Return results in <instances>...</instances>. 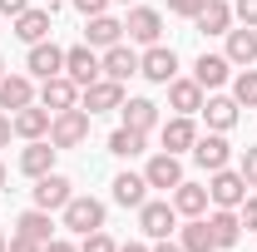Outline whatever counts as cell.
<instances>
[{"mask_svg":"<svg viewBox=\"0 0 257 252\" xmlns=\"http://www.w3.org/2000/svg\"><path fill=\"white\" fill-rule=\"evenodd\" d=\"M89 119H94V114L79 109V104H74V109H60V114L50 119V144H55V149H79V144L89 139Z\"/></svg>","mask_w":257,"mask_h":252,"instance_id":"cell-1","label":"cell"},{"mask_svg":"<svg viewBox=\"0 0 257 252\" xmlns=\"http://www.w3.org/2000/svg\"><path fill=\"white\" fill-rule=\"evenodd\" d=\"M60 213H64V227L79 232V237H89V232L104 227V203H99V198H84V193H74Z\"/></svg>","mask_w":257,"mask_h":252,"instance_id":"cell-2","label":"cell"},{"mask_svg":"<svg viewBox=\"0 0 257 252\" xmlns=\"http://www.w3.org/2000/svg\"><path fill=\"white\" fill-rule=\"evenodd\" d=\"M119 104H124V84H119V79H109V74H99L94 84H84V89H79V109H89V114L119 109Z\"/></svg>","mask_w":257,"mask_h":252,"instance_id":"cell-3","label":"cell"},{"mask_svg":"<svg viewBox=\"0 0 257 252\" xmlns=\"http://www.w3.org/2000/svg\"><path fill=\"white\" fill-rule=\"evenodd\" d=\"M242 198H247V178L232 173V168H218L213 183H208V203L213 208H242Z\"/></svg>","mask_w":257,"mask_h":252,"instance_id":"cell-4","label":"cell"},{"mask_svg":"<svg viewBox=\"0 0 257 252\" xmlns=\"http://www.w3.org/2000/svg\"><path fill=\"white\" fill-rule=\"evenodd\" d=\"M50 20H55V0H50V5H30V10H20V15H15V40H25V45L50 40Z\"/></svg>","mask_w":257,"mask_h":252,"instance_id":"cell-5","label":"cell"},{"mask_svg":"<svg viewBox=\"0 0 257 252\" xmlns=\"http://www.w3.org/2000/svg\"><path fill=\"white\" fill-rule=\"evenodd\" d=\"M139 74L154 84H168V79H178V55L168 45H149V55H139Z\"/></svg>","mask_w":257,"mask_h":252,"instance_id":"cell-6","label":"cell"},{"mask_svg":"<svg viewBox=\"0 0 257 252\" xmlns=\"http://www.w3.org/2000/svg\"><path fill=\"white\" fill-rule=\"evenodd\" d=\"M64 74H69L79 89H84V84H94L99 74H104V69H99L94 45H74V50H64Z\"/></svg>","mask_w":257,"mask_h":252,"instance_id":"cell-7","label":"cell"},{"mask_svg":"<svg viewBox=\"0 0 257 252\" xmlns=\"http://www.w3.org/2000/svg\"><path fill=\"white\" fill-rule=\"evenodd\" d=\"M124 35H128V40H139V45H159L163 15H159V10H149V5H134L128 20H124Z\"/></svg>","mask_w":257,"mask_h":252,"instance_id":"cell-8","label":"cell"},{"mask_svg":"<svg viewBox=\"0 0 257 252\" xmlns=\"http://www.w3.org/2000/svg\"><path fill=\"white\" fill-rule=\"evenodd\" d=\"M40 104H45L50 114H60V109H74V104H79V84H74L69 74H50V79L40 84Z\"/></svg>","mask_w":257,"mask_h":252,"instance_id":"cell-9","label":"cell"},{"mask_svg":"<svg viewBox=\"0 0 257 252\" xmlns=\"http://www.w3.org/2000/svg\"><path fill=\"white\" fill-rule=\"evenodd\" d=\"M74 198V183L64 178V173H45V178H35V208H45V213H55Z\"/></svg>","mask_w":257,"mask_h":252,"instance_id":"cell-10","label":"cell"},{"mask_svg":"<svg viewBox=\"0 0 257 252\" xmlns=\"http://www.w3.org/2000/svg\"><path fill=\"white\" fill-rule=\"evenodd\" d=\"M139 227L149 237H168V232H178V208L173 203H144L139 208Z\"/></svg>","mask_w":257,"mask_h":252,"instance_id":"cell-11","label":"cell"},{"mask_svg":"<svg viewBox=\"0 0 257 252\" xmlns=\"http://www.w3.org/2000/svg\"><path fill=\"white\" fill-rule=\"evenodd\" d=\"M144 178H149V188H178L183 183V163H178V154H154L149 158V168H144Z\"/></svg>","mask_w":257,"mask_h":252,"instance_id":"cell-12","label":"cell"},{"mask_svg":"<svg viewBox=\"0 0 257 252\" xmlns=\"http://www.w3.org/2000/svg\"><path fill=\"white\" fill-rule=\"evenodd\" d=\"M227 158H232V144H227L223 134H208V139H198V144H193V163H198V168H208V173L227 168Z\"/></svg>","mask_w":257,"mask_h":252,"instance_id":"cell-13","label":"cell"},{"mask_svg":"<svg viewBox=\"0 0 257 252\" xmlns=\"http://www.w3.org/2000/svg\"><path fill=\"white\" fill-rule=\"evenodd\" d=\"M50 119H55V114H50L45 104H25V109L10 114V129H15L20 139H45V134H50Z\"/></svg>","mask_w":257,"mask_h":252,"instance_id":"cell-14","label":"cell"},{"mask_svg":"<svg viewBox=\"0 0 257 252\" xmlns=\"http://www.w3.org/2000/svg\"><path fill=\"white\" fill-rule=\"evenodd\" d=\"M55 154H60V149H55L50 139H30V149L20 154V173H25V178H45V173H55Z\"/></svg>","mask_w":257,"mask_h":252,"instance_id":"cell-15","label":"cell"},{"mask_svg":"<svg viewBox=\"0 0 257 252\" xmlns=\"http://www.w3.org/2000/svg\"><path fill=\"white\" fill-rule=\"evenodd\" d=\"M25 69H30L35 79L64 74V50H60V45H50V40H40V45H30V60H25Z\"/></svg>","mask_w":257,"mask_h":252,"instance_id":"cell-16","label":"cell"},{"mask_svg":"<svg viewBox=\"0 0 257 252\" xmlns=\"http://www.w3.org/2000/svg\"><path fill=\"white\" fill-rule=\"evenodd\" d=\"M99 69H104L109 79H119V84H124V79H134V74H139V55H134L124 40H119V45H109V50H104Z\"/></svg>","mask_w":257,"mask_h":252,"instance_id":"cell-17","label":"cell"},{"mask_svg":"<svg viewBox=\"0 0 257 252\" xmlns=\"http://www.w3.org/2000/svg\"><path fill=\"white\" fill-rule=\"evenodd\" d=\"M193 25L203 35H227L232 30V5L227 0H203V10L193 15Z\"/></svg>","mask_w":257,"mask_h":252,"instance_id":"cell-18","label":"cell"},{"mask_svg":"<svg viewBox=\"0 0 257 252\" xmlns=\"http://www.w3.org/2000/svg\"><path fill=\"white\" fill-rule=\"evenodd\" d=\"M227 74H232V60L227 55H198V64H193V79L203 89H223Z\"/></svg>","mask_w":257,"mask_h":252,"instance_id":"cell-19","label":"cell"},{"mask_svg":"<svg viewBox=\"0 0 257 252\" xmlns=\"http://www.w3.org/2000/svg\"><path fill=\"white\" fill-rule=\"evenodd\" d=\"M193 144H198L193 114H173V119L163 124V149H168V154H183V149H188V154H193Z\"/></svg>","mask_w":257,"mask_h":252,"instance_id":"cell-20","label":"cell"},{"mask_svg":"<svg viewBox=\"0 0 257 252\" xmlns=\"http://www.w3.org/2000/svg\"><path fill=\"white\" fill-rule=\"evenodd\" d=\"M198 114L208 119V129H213V134H227V129L237 124V99L213 94V99H203V109H198Z\"/></svg>","mask_w":257,"mask_h":252,"instance_id":"cell-21","label":"cell"},{"mask_svg":"<svg viewBox=\"0 0 257 252\" xmlns=\"http://www.w3.org/2000/svg\"><path fill=\"white\" fill-rule=\"evenodd\" d=\"M114 203L119 208H144L149 203V178L144 173H119L114 178Z\"/></svg>","mask_w":257,"mask_h":252,"instance_id":"cell-22","label":"cell"},{"mask_svg":"<svg viewBox=\"0 0 257 252\" xmlns=\"http://www.w3.org/2000/svg\"><path fill=\"white\" fill-rule=\"evenodd\" d=\"M119 40H124V20H114V15H89L84 45H94V50H109V45H119Z\"/></svg>","mask_w":257,"mask_h":252,"instance_id":"cell-23","label":"cell"},{"mask_svg":"<svg viewBox=\"0 0 257 252\" xmlns=\"http://www.w3.org/2000/svg\"><path fill=\"white\" fill-rule=\"evenodd\" d=\"M25 104H35V84L25 79V74H5L0 79V109H25Z\"/></svg>","mask_w":257,"mask_h":252,"instance_id":"cell-24","label":"cell"},{"mask_svg":"<svg viewBox=\"0 0 257 252\" xmlns=\"http://www.w3.org/2000/svg\"><path fill=\"white\" fill-rule=\"evenodd\" d=\"M168 104L178 114H198L203 109V84L198 79H168Z\"/></svg>","mask_w":257,"mask_h":252,"instance_id":"cell-25","label":"cell"},{"mask_svg":"<svg viewBox=\"0 0 257 252\" xmlns=\"http://www.w3.org/2000/svg\"><path fill=\"white\" fill-rule=\"evenodd\" d=\"M173 208H178L183 218H203V213H208V188H203V183H188V178H183V183L173 188Z\"/></svg>","mask_w":257,"mask_h":252,"instance_id":"cell-26","label":"cell"},{"mask_svg":"<svg viewBox=\"0 0 257 252\" xmlns=\"http://www.w3.org/2000/svg\"><path fill=\"white\" fill-rule=\"evenodd\" d=\"M119 114H124V124L139 129V134H149V129L159 124V104H154V99H124Z\"/></svg>","mask_w":257,"mask_h":252,"instance_id":"cell-27","label":"cell"},{"mask_svg":"<svg viewBox=\"0 0 257 252\" xmlns=\"http://www.w3.org/2000/svg\"><path fill=\"white\" fill-rule=\"evenodd\" d=\"M208 232H213V242H218V247H232V242L242 237V218H237L232 208H218V213L208 218Z\"/></svg>","mask_w":257,"mask_h":252,"instance_id":"cell-28","label":"cell"},{"mask_svg":"<svg viewBox=\"0 0 257 252\" xmlns=\"http://www.w3.org/2000/svg\"><path fill=\"white\" fill-rule=\"evenodd\" d=\"M227 60L242 64V69L257 60V30H252V25H242V30H227Z\"/></svg>","mask_w":257,"mask_h":252,"instance_id":"cell-29","label":"cell"},{"mask_svg":"<svg viewBox=\"0 0 257 252\" xmlns=\"http://www.w3.org/2000/svg\"><path fill=\"white\" fill-rule=\"evenodd\" d=\"M178 247L183 252H218V242H213V232H208V218H188V227H178Z\"/></svg>","mask_w":257,"mask_h":252,"instance_id":"cell-30","label":"cell"},{"mask_svg":"<svg viewBox=\"0 0 257 252\" xmlns=\"http://www.w3.org/2000/svg\"><path fill=\"white\" fill-rule=\"evenodd\" d=\"M144 139H149V134H139V129L119 124L114 134H109V154H119V158H134V154H144Z\"/></svg>","mask_w":257,"mask_h":252,"instance_id":"cell-31","label":"cell"},{"mask_svg":"<svg viewBox=\"0 0 257 252\" xmlns=\"http://www.w3.org/2000/svg\"><path fill=\"white\" fill-rule=\"evenodd\" d=\"M50 227L55 222H50L45 208H30V213H20V222H15V232L20 237H35V242H50Z\"/></svg>","mask_w":257,"mask_h":252,"instance_id":"cell-32","label":"cell"},{"mask_svg":"<svg viewBox=\"0 0 257 252\" xmlns=\"http://www.w3.org/2000/svg\"><path fill=\"white\" fill-rule=\"evenodd\" d=\"M232 99H237V104H247V109H257V69H252V64L232 79Z\"/></svg>","mask_w":257,"mask_h":252,"instance_id":"cell-33","label":"cell"},{"mask_svg":"<svg viewBox=\"0 0 257 252\" xmlns=\"http://www.w3.org/2000/svg\"><path fill=\"white\" fill-rule=\"evenodd\" d=\"M79 252H119V247H114V237H109V232L99 227V232H89V237L79 242Z\"/></svg>","mask_w":257,"mask_h":252,"instance_id":"cell-34","label":"cell"},{"mask_svg":"<svg viewBox=\"0 0 257 252\" xmlns=\"http://www.w3.org/2000/svg\"><path fill=\"white\" fill-rule=\"evenodd\" d=\"M237 173L247 178V188H257V144L247 149V154H242V168H237Z\"/></svg>","mask_w":257,"mask_h":252,"instance_id":"cell-35","label":"cell"},{"mask_svg":"<svg viewBox=\"0 0 257 252\" xmlns=\"http://www.w3.org/2000/svg\"><path fill=\"white\" fill-rule=\"evenodd\" d=\"M232 15H237L242 25H252V30H257V0H237V5H232Z\"/></svg>","mask_w":257,"mask_h":252,"instance_id":"cell-36","label":"cell"},{"mask_svg":"<svg viewBox=\"0 0 257 252\" xmlns=\"http://www.w3.org/2000/svg\"><path fill=\"white\" fill-rule=\"evenodd\" d=\"M168 10H173V15H183V20H193V15L203 10V0H168Z\"/></svg>","mask_w":257,"mask_h":252,"instance_id":"cell-37","label":"cell"},{"mask_svg":"<svg viewBox=\"0 0 257 252\" xmlns=\"http://www.w3.org/2000/svg\"><path fill=\"white\" fill-rule=\"evenodd\" d=\"M237 218H242V227H252V232H257V198H242Z\"/></svg>","mask_w":257,"mask_h":252,"instance_id":"cell-38","label":"cell"},{"mask_svg":"<svg viewBox=\"0 0 257 252\" xmlns=\"http://www.w3.org/2000/svg\"><path fill=\"white\" fill-rule=\"evenodd\" d=\"M45 247V242H35V237H20V232H15V237H10V247L5 252H40Z\"/></svg>","mask_w":257,"mask_h":252,"instance_id":"cell-39","label":"cell"},{"mask_svg":"<svg viewBox=\"0 0 257 252\" xmlns=\"http://www.w3.org/2000/svg\"><path fill=\"white\" fill-rule=\"evenodd\" d=\"M104 5H109V0H74V10H79L84 20H89V15H104Z\"/></svg>","mask_w":257,"mask_h":252,"instance_id":"cell-40","label":"cell"},{"mask_svg":"<svg viewBox=\"0 0 257 252\" xmlns=\"http://www.w3.org/2000/svg\"><path fill=\"white\" fill-rule=\"evenodd\" d=\"M20 10H30V0H0V15H20Z\"/></svg>","mask_w":257,"mask_h":252,"instance_id":"cell-41","label":"cell"},{"mask_svg":"<svg viewBox=\"0 0 257 252\" xmlns=\"http://www.w3.org/2000/svg\"><path fill=\"white\" fill-rule=\"evenodd\" d=\"M40 252H79V247H74V242H64V237H50Z\"/></svg>","mask_w":257,"mask_h":252,"instance_id":"cell-42","label":"cell"},{"mask_svg":"<svg viewBox=\"0 0 257 252\" xmlns=\"http://www.w3.org/2000/svg\"><path fill=\"white\" fill-rule=\"evenodd\" d=\"M10 134H15V129H10V119H5V114H0V149L10 144Z\"/></svg>","mask_w":257,"mask_h":252,"instance_id":"cell-43","label":"cell"},{"mask_svg":"<svg viewBox=\"0 0 257 252\" xmlns=\"http://www.w3.org/2000/svg\"><path fill=\"white\" fill-rule=\"evenodd\" d=\"M154 252H183V247H178V242H168V237H159V247H154Z\"/></svg>","mask_w":257,"mask_h":252,"instance_id":"cell-44","label":"cell"},{"mask_svg":"<svg viewBox=\"0 0 257 252\" xmlns=\"http://www.w3.org/2000/svg\"><path fill=\"white\" fill-rule=\"evenodd\" d=\"M119 252H149V247H144V242H128V247H119Z\"/></svg>","mask_w":257,"mask_h":252,"instance_id":"cell-45","label":"cell"},{"mask_svg":"<svg viewBox=\"0 0 257 252\" xmlns=\"http://www.w3.org/2000/svg\"><path fill=\"white\" fill-rule=\"evenodd\" d=\"M5 247H10V237H5V232H0V252H5Z\"/></svg>","mask_w":257,"mask_h":252,"instance_id":"cell-46","label":"cell"},{"mask_svg":"<svg viewBox=\"0 0 257 252\" xmlns=\"http://www.w3.org/2000/svg\"><path fill=\"white\" fill-rule=\"evenodd\" d=\"M0 183H5V163H0Z\"/></svg>","mask_w":257,"mask_h":252,"instance_id":"cell-47","label":"cell"},{"mask_svg":"<svg viewBox=\"0 0 257 252\" xmlns=\"http://www.w3.org/2000/svg\"><path fill=\"white\" fill-rule=\"evenodd\" d=\"M0 79H5V60H0Z\"/></svg>","mask_w":257,"mask_h":252,"instance_id":"cell-48","label":"cell"}]
</instances>
